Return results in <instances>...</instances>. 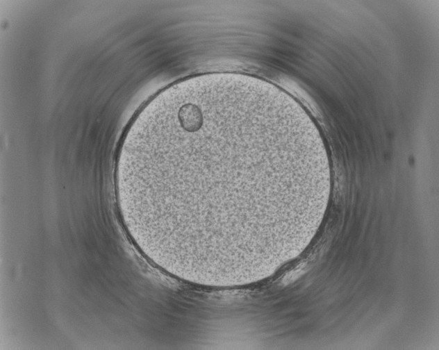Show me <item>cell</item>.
Returning a JSON list of instances; mask_svg holds the SVG:
<instances>
[{
  "label": "cell",
  "instance_id": "cell-1",
  "mask_svg": "<svg viewBox=\"0 0 439 350\" xmlns=\"http://www.w3.org/2000/svg\"><path fill=\"white\" fill-rule=\"evenodd\" d=\"M286 156L273 143L248 132H211L164 151L158 181L171 199L210 191V195L216 192L237 201L260 183L270 181V169Z\"/></svg>",
  "mask_w": 439,
  "mask_h": 350
}]
</instances>
